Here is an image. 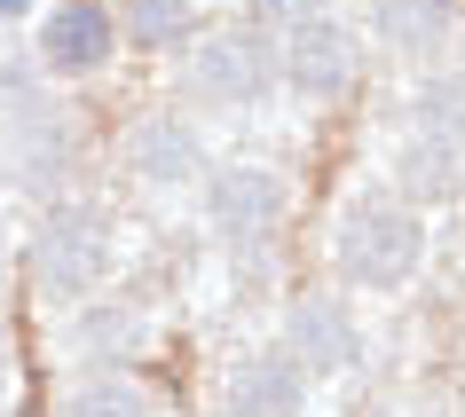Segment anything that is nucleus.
Wrapping results in <instances>:
<instances>
[{"mask_svg": "<svg viewBox=\"0 0 465 417\" xmlns=\"http://www.w3.org/2000/svg\"><path fill=\"white\" fill-rule=\"evenodd\" d=\"M340 260L363 284H402L418 268V221L402 205H387V197H355L340 221Z\"/></svg>", "mask_w": 465, "mask_h": 417, "instance_id": "f257e3e1", "label": "nucleus"}, {"mask_svg": "<svg viewBox=\"0 0 465 417\" xmlns=\"http://www.w3.org/2000/svg\"><path fill=\"white\" fill-rule=\"evenodd\" d=\"M103 260H111V228H103L95 205H64V213H48L40 245H32V268H40L48 292H87V284L103 276Z\"/></svg>", "mask_w": 465, "mask_h": 417, "instance_id": "f03ea898", "label": "nucleus"}, {"mask_svg": "<svg viewBox=\"0 0 465 417\" xmlns=\"http://www.w3.org/2000/svg\"><path fill=\"white\" fill-rule=\"evenodd\" d=\"M205 213H213L221 237L261 245V237H276V221H284V181H276V173H261V166H237V173H221V181H213Z\"/></svg>", "mask_w": 465, "mask_h": 417, "instance_id": "7ed1b4c3", "label": "nucleus"}, {"mask_svg": "<svg viewBox=\"0 0 465 417\" xmlns=\"http://www.w3.org/2000/svg\"><path fill=\"white\" fill-rule=\"evenodd\" d=\"M269 79H276V63H269V40L261 32H213L197 48V87L213 102H252Z\"/></svg>", "mask_w": 465, "mask_h": 417, "instance_id": "20e7f679", "label": "nucleus"}, {"mask_svg": "<svg viewBox=\"0 0 465 417\" xmlns=\"http://www.w3.org/2000/svg\"><path fill=\"white\" fill-rule=\"evenodd\" d=\"M284 63H292V79L308 95H340L347 79H355V40L331 16H292V55Z\"/></svg>", "mask_w": 465, "mask_h": 417, "instance_id": "39448f33", "label": "nucleus"}, {"mask_svg": "<svg viewBox=\"0 0 465 417\" xmlns=\"http://www.w3.org/2000/svg\"><path fill=\"white\" fill-rule=\"evenodd\" d=\"M292 363L300 370H347V363H355L347 307H331V299H300V307H292Z\"/></svg>", "mask_w": 465, "mask_h": 417, "instance_id": "423d86ee", "label": "nucleus"}, {"mask_svg": "<svg viewBox=\"0 0 465 417\" xmlns=\"http://www.w3.org/2000/svg\"><path fill=\"white\" fill-rule=\"evenodd\" d=\"M229 393H237V417H300V363L292 354H252Z\"/></svg>", "mask_w": 465, "mask_h": 417, "instance_id": "0eeeda50", "label": "nucleus"}, {"mask_svg": "<svg viewBox=\"0 0 465 417\" xmlns=\"http://www.w3.org/2000/svg\"><path fill=\"white\" fill-rule=\"evenodd\" d=\"M111 55V8H95V0H72L64 16H48V63H64V72H87V63H103Z\"/></svg>", "mask_w": 465, "mask_h": 417, "instance_id": "6e6552de", "label": "nucleus"}, {"mask_svg": "<svg viewBox=\"0 0 465 417\" xmlns=\"http://www.w3.org/2000/svg\"><path fill=\"white\" fill-rule=\"evenodd\" d=\"M134 166H143L150 181H190V173L205 166V150H197V134L182 119H143L134 126Z\"/></svg>", "mask_w": 465, "mask_h": 417, "instance_id": "1a4fd4ad", "label": "nucleus"}, {"mask_svg": "<svg viewBox=\"0 0 465 417\" xmlns=\"http://www.w3.org/2000/svg\"><path fill=\"white\" fill-rule=\"evenodd\" d=\"M418 126L441 134V142H465V79L458 72H441V79L418 87Z\"/></svg>", "mask_w": 465, "mask_h": 417, "instance_id": "9d476101", "label": "nucleus"}, {"mask_svg": "<svg viewBox=\"0 0 465 417\" xmlns=\"http://www.w3.org/2000/svg\"><path fill=\"white\" fill-rule=\"evenodd\" d=\"M450 150H458V142L426 134V142L402 158V181H411V189H426V197H450V189H458V158H450Z\"/></svg>", "mask_w": 465, "mask_h": 417, "instance_id": "9b49d317", "label": "nucleus"}, {"mask_svg": "<svg viewBox=\"0 0 465 417\" xmlns=\"http://www.w3.org/2000/svg\"><path fill=\"white\" fill-rule=\"evenodd\" d=\"M441 24H450V0H387V32L402 40V48L441 40Z\"/></svg>", "mask_w": 465, "mask_h": 417, "instance_id": "f8f14e48", "label": "nucleus"}, {"mask_svg": "<svg viewBox=\"0 0 465 417\" xmlns=\"http://www.w3.org/2000/svg\"><path fill=\"white\" fill-rule=\"evenodd\" d=\"M72 417H143V393L126 386V378H95V386H79Z\"/></svg>", "mask_w": 465, "mask_h": 417, "instance_id": "ddd939ff", "label": "nucleus"}, {"mask_svg": "<svg viewBox=\"0 0 465 417\" xmlns=\"http://www.w3.org/2000/svg\"><path fill=\"white\" fill-rule=\"evenodd\" d=\"M182 32H190V8H182V0H134V40L166 48V40H182Z\"/></svg>", "mask_w": 465, "mask_h": 417, "instance_id": "4468645a", "label": "nucleus"}, {"mask_svg": "<svg viewBox=\"0 0 465 417\" xmlns=\"http://www.w3.org/2000/svg\"><path fill=\"white\" fill-rule=\"evenodd\" d=\"M119 339H126V315H87V346H95V354L119 346Z\"/></svg>", "mask_w": 465, "mask_h": 417, "instance_id": "2eb2a0df", "label": "nucleus"}, {"mask_svg": "<svg viewBox=\"0 0 465 417\" xmlns=\"http://www.w3.org/2000/svg\"><path fill=\"white\" fill-rule=\"evenodd\" d=\"M0 102H32V79H25V63H8V55H0Z\"/></svg>", "mask_w": 465, "mask_h": 417, "instance_id": "dca6fc26", "label": "nucleus"}, {"mask_svg": "<svg viewBox=\"0 0 465 417\" xmlns=\"http://www.w3.org/2000/svg\"><path fill=\"white\" fill-rule=\"evenodd\" d=\"M0 393H8V346H0Z\"/></svg>", "mask_w": 465, "mask_h": 417, "instance_id": "f3484780", "label": "nucleus"}, {"mask_svg": "<svg viewBox=\"0 0 465 417\" xmlns=\"http://www.w3.org/2000/svg\"><path fill=\"white\" fill-rule=\"evenodd\" d=\"M16 8H25V0H0V16H16Z\"/></svg>", "mask_w": 465, "mask_h": 417, "instance_id": "a211bd4d", "label": "nucleus"}]
</instances>
